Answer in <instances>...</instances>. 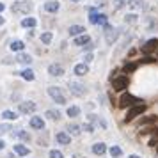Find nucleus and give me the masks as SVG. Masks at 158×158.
Wrapping results in <instances>:
<instances>
[{"label": "nucleus", "instance_id": "1", "mask_svg": "<svg viewBox=\"0 0 158 158\" xmlns=\"http://www.w3.org/2000/svg\"><path fill=\"white\" fill-rule=\"evenodd\" d=\"M48 96H50L55 103H59V105H64V103H66L64 93H62V89H60V87H57V85L48 87Z\"/></svg>", "mask_w": 158, "mask_h": 158}, {"label": "nucleus", "instance_id": "20", "mask_svg": "<svg viewBox=\"0 0 158 158\" xmlns=\"http://www.w3.org/2000/svg\"><path fill=\"white\" fill-rule=\"evenodd\" d=\"M16 60L20 62V64H30L32 62V57H30L29 53H18V57H16Z\"/></svg>", "mask_w": 158, "mask_h": 158}, {"label": "nucleus", "instance_id": "45", "mask_svg": "<svg viewBox=\"0 0 158 158\" xmlns=\"http://www.w3.org/2000/svg\"><path fill=\"white\" fill-rule=\"evenodd\" d=\"M71 2H80V0H71Z\"/></svg>", "mask_w": 158, "mask_h": 158}, {"label": "nucleus", "instance_id": "25", "mask_svg": "<svg viewBox=\"0 0 158 158\" xmlns=\"http://www.w3.org/2000/svg\"><path fill=\"white\" fill-rule=\"evenodd\" d=\"M23 46H25V44H23V41H13V43H11V50L22 52V50H23Z\"/></svg>", "mask_w": 158, "mask_h": 158}, {"label": "nucleus", "instance_id": "2", "mask_svg": "<svg viewBox=\"0 0 158 158\" xmlns=\"http://www.w3.org/2000/svg\"><path fill=\"white\" fill-rule=\"evenodd\" d=\"M13 11L15 13H22V15H29L32 11V2L30 0H16L13 4Z\"/></svg>", "mask_w": 158, "mask_h": 158}, {"label": "nucleus", "instance_id": "17", "mask_svg": "<svg viewBox=\"0 0 158 158\" xmlns=\"http://www.w3.org/2000/svg\"><path fill=\"white\" fill-rule=\"evenodd\" d=\"M128 6H130V9H144L146 7V2L144 0H128Z\"/></svg>", "mask_w": 158, "mask_h": 158}, {"label": "nucleus", "instance_id": "21", "mask_svg": "<svg viewBox=\"0 0 158 158\" xmlns=\"http://www.w3.org/2000/svg\"><path fill=\"white\" fill-rule=\"evenodd\" d=\"M84 27H82V25H71V27H69V34H71V36H82V34H84Z\"/></svg>", "mask_w": 158, "mask_h": 158}, {"label": "nucleus", "instance_id": "9", "mask_svg": "<svg viewBox=\"0 0 158 158\" xmlns=\"http://www.w3.org/2000/svg\"><path fill=\"white\" fill-rule=\"evenodd\" d=\"M87 71H89V66H87L85 62L75 64V68H73V73H75L77 77H84V75H87Z\"/></svg>", "mask_w": 158, "mask_h": 158}, {"label": "nucleus", "instance_id": "26", "mask_svg": "<svg viewBox=\"0 0 158 158\" xmlns=\"http://www.w3.org/2000/svg\"><path fill=\"white\" fill-rule=\"evenodd\" d=\"M158 117L156 115H148V117H142L140 119V124H149V123H156Z\"/></svg>", "mask_w": 158, "mask_h": 158}, {"label": "nucleus", "instance_id": "10", "mask_svg": "<svg viewBox=\"0 0 158 158\" xmlns=\"http://www.w3.org/2000/svg\"><path fill=\"white\" fill-rule=\"evenodd\" d=\"M55 139H57V142L62 144V146H68V144L71 142V137H69V133H68V131H59Z\"/></svg>", "mask_w": 158, "mask_h": 158}, {"label": "nucleus", "instance_id": "42", "mask_svg": "<svg viewBox=\"0 0 158 158\" xmlns=\"http://www.w3.org/2000/svg\"><path fill=\"white\" fill-rule=\"evenodd\" d=\"M0 25H4V16H0Z\"/></svg>", "mask_w": 158, "mask_h": 158}, {"label": "nucleus", "instance_id": "27", "mask_svg": "<svg viewBox=\"0 0 158 158\" xmlns=\"http://www.w3.org/2000/svg\"><path fill=\"white\" fill-rule=\"evenodd\" d=\"M22 77L25 80H34V71H32V69H25V71H22Z\"/></svg>", "mask_w": 158, "mask_h": 158}, {"label": "nucleus", "instance_id": "23", "mask_svg": "<svg viewBox=\"0 0 158 158\" xmlns=\"http://www.w3.org/2000/svg\"><path fill=\"white\" fill-rule=\"evenodd\" d=\"M22 27H25V29H34L36 27V20L34 18H25L22 22Z\"/></svg>", "mask_w": 158, "mask_h": 158}, {"label": "nucleus", "instance_id": "19", "mask_svg": "<svg viewBox=\"0 0 158 158\" xmlns=\"http://www.w3.org/2000/svg\"><path fill=\"white\" fill-rule=\"evenodd\" d=\"M44 9H46L48 13H55V11L59 9V2L57 0H48V2L44 4Z\"/></svg>", "mask_w": 158, "mask_h": 158}, {"label": "nucleus", "instance_id": "39", "mask_svg": "<svg viewBox=\"0 0 158 158\" xmlns=\"http://www.w3.org/2000/svg\"><path fill=\"white\" fill-rule=\"evenodd\" d=\"M91 60H93V53H87L85 55V64H89Z\"/></svg>", "mask_w": 158, "mask_h": 158}, {"label": "nucleus", "instance_id": "11", "mask_svg": "<svg viewBox=\"0 0 158 158\" xmlns=\"http://www.w3.org/2000/svg\"><path fill=\"white\" fill-rule=\"evenodd\" d=\"M48 73H50L52 77H60L64 73V68L60 64H50L48 66Z\"/></svg>", "mask_w": 158, "mask_h": 158}, {"label": "nucleus", "instance_id": "30", "mask_svg": "<svg viewBox=\"0 0 158 158\" xmlns=\"http://www.w3.org/2000/svg\"><path fill=\"white\" fill-rule=\"evenodd\" d=\"M135 69H137L135 62H130V64H126L124 68H123V71H124V73H131V71H135Z\"/></svg>", "mask_w": 158, "mask_h": 158}, {"label": "nucleus", "instance_id": "40", "mask_svg": "<svg viewBox=\"0 0 158 158\" xmlns=\"http://www.w3.org/2000/svg\"><path fill=\"white\" fill-rule=\"evenodd\" d=\"M142 62H155V59H153V57H149V55H148V57H146V59H142Z\"/></svg>", "mask_w": 158, "mask_h": 158}, {"label": "nucleus", "instance_id": "44", "mask_svg": "<svg viewBox=\"0 0 158 158\" xmlns=\"http://www.w3.org/2000/svg\"><path fill=\"white\" fill-rule=\"evenodd\" d=\"M2 9H4V4H0V11H2Z\"/></svg>", "mask_w": 158, "mask_h": 158}, {"label": "nucleus", "instance_id": "13", "mask_svg": "<svg viewBox=\"0 0 158 158\" xmlns=\"http://www.w3.org/2000/svg\"><path fill=\"white\" fill-rule=\"evenodd\" d=\"M66 130H68V133H69V135H80L82 126H80L78 123H69V124L66 126Z\"/></svg>", "mask_w": 158, "mask_h": 158}, {"label": "nucleus", "instance_id": "29", "mask_svg": "<svg viewBox=\"0 0 158 158\" xmlns=\"http://www.w3.org/2000/svg\"><path fill=\"white\" fill-rule=\"evenodd\" d=\"M110 155H112V156H114V158L121 156V155H123V149H121V148H119V146H114V148L110 149Z\"/></svg>", "mask_w": 158, "mask_h": 158}, {"label": "nucleus", "instance_id": "4", "mask_svg": "<svg viewBox=\"0 0 158 158\" xmlns=\"http://www.w3.org/2000/svg\"><path fill=\"white\" fill-rule=\"evenodd\" d=\"M144 110H146V105H144V103H139V105H133V107L130 108V112L126 114V119H124V121H126V123L133 121V119H135L137 115L144 114Z\"/></svg>", "mask_w": 158, "mask_h": 158}, {"label": "nucleus", "instance_id": "32", "mask_svg": "<svg viewBox=\"0 0 158 158\" xmlns=\"http://www.w3.org/2000/svg\"><path fill=\"white\" fill-rule=\"evenodd\" d=\"M52 37H53V36H52L50 32H44L43 36H41V41H43L44 44H50L52 43Z\"/></svg>", "mask_w": 158, "mask_h": 158}, {"label": "nucleus", "instance_id": "24", "mask_svg": "<svg viewBox=\"0 0 158 158\" xmlns=\"http://www.w3.org/2000/svg\"><path fill=\"white\" fill-rule=\"evenodd\" d=\"M2 117H4V119H7V121H15L18 115H16L15 112H11V110H4V112H2Z\"/></svg>", "mask_w": 158, "mask_h": 158}, {"label": "nucleus", "instance_id": "36", "mask_svg": "<svg viewBox=\"0 0 158 158\" xmlns=\"http://www.w3.org/2000/svg\"><path fill=\"white\" fill-rule=\"evenodd\" d=\"M9 130H11V126H9V124H0V135H4V133H7Z\"/></svg>", "mask_w": 158, "mask_h": 158}, {"label": "nucleus", "instance_id": "8", "mask_svg": "<svg viewBox=\"0 0 158 158\" xmlns=\"http://www.w3.org/2000/svg\"><path fill=\"white\" fill-rule=\"evenodd\" d=\"M18 108H20V112H22V114H32V112L37 108V105L34 103V101H22Z\"/></svg>", "mask_w": 158, "mask_h": 158}, {"label": "nucleus", "instance_id": "12", "mask_svg": "<svg viewBox=\"0 0 158 158\" xmlns=\"http://www.w3.org/2000/svg\"><path fill=\"white\" fill-rule=\"evenodd\" d=\"M156 48H158V39H149V41L142 46V52L144 53H151V52L156 50Z\"/></svg>", "mask_w": 158, "mask_h": 158}, {"label": "nucleus", "instance_id": "14", "mask_svg": "<svg viewBox=\"0 0 158 158\" xmlns=\"http://www.w3.org/2000/svg\"><path fill=\"white\" fill-rule=\"evenodd\" d=\"M30 126H32L34 130H43V128H44V121L41 119V117L34 115V117L30 119Z\"/></svg>", "mask_w": 158, "mask_h": 158}, {"label": "nucleus", "instance_id": "34", "mask_svg": "<svg viewBox=\"0 0 158 158\" xmlns=\"http://www.w3.org/2000/svg\"><path fill=\"white\" fill-rule=\"evenodd\" d=\"M82 130H85V131H89V133H93L94 131V124L93 123H85V124H82Z\"/></svg>", "mask_w": 158, "mask_h": 158}, {"label": "nucleus", "instance_id": "16", "mask_svg": "<svg viewBox=\"0 0 158 158\" xmlns=\"http://www.w3.org/2000/svg\"><path fill=\"white\" fill-rule=\"evenodd\" d=\"M15 153L16 155H20V156H27V155L30 153V149L29 148H25L23 144H16L15 146Z\"/></svg>", "mask_w": 158, "mask_h": 158}, {"label": "nucleus", "instance_id": "33", "mask_svg": "<svg viewBox=\"0 0 158 158\" xmlns=\"http://www.w3.org/2000/svg\"><path fill=\"white\" fill-rule=\"evenodd\" d=\"M148 144H149V146H156V144H158V128H156V131L153 133V137L149 139V142H148Z\"/></svg>", "mask_w": 158, "mask_h": 158}, {"label": "nucleus", "instance_id": "31", "mask_svg": "<svg viewBox=\"0 0 158 158\" xmlns=\"http://www.w3.org/2000/svg\"><path fill=\"white\" fill-rule=\"evenodd\" d=\"M15 137L22 139V140H30V135H29V133H25V131H22V130H20V131H16Z\"/></svg>", "mask_w": 158, "mask_h": 158}, {"label": "nucleus", "instance_id": "18", "mask_svg": "<svg viewBox=\"0 0 158 158\" xmlns=\"http://www.w3.org/2000/svg\"><path fill=\"white\" fill-rule=\"evenodd\" d=\"M105 151H107V146L103 142H96L93 146V153L94 155H105Z\"/></svg>", "mask_w": 158, "mask_h": 158}, {"label": "nucleus", "instance_id": "15", "mask_svg": "<svg viewBox=\"0 0 158 158\" xmlns=\"http://www.w3.org/2000/svg\"><path fill=\"white\" fill-rule=\"evenodd\" d=\"M89 43H91V36H87V34H82V36L75 37V44L77 46H84V44H89Z\"/></svg>", "mask_w": 158, "mask_h": 158}, {"label": "nucleus", "instance_id": "3", "mask_svg": "<svg viewBox=\"0 0 158 158\" xmlns=\"http://www.w3.org/2000/svg\"><path fill=\"white\" fill-rule=\"evenodd\" d=\"M103 30H105V41H107L108 44H114L115 43V39L119 37V30H115L112 25H105L103 27Z\"/></svg>", "mask_w": 158, "mask_h": 158}, {"label": "nucleus", "instance_id": "41", "mask_svg": "<svg viewBox=\"0 0 158 158\" xmlns=\"http://www.w3.org/2000/svg\"><path fill=\"white\" fill-rule=\"evenodd\" d=\"M4 146H6V144H4L2 140H0V149H4Z\"/></svg>", "mask_w": 158, "mask_h": 158}, {"label": "nucleus", "instance_id": "22", "mask_svg": "<svg viewBox=\"0 0 158 158\" xmlns=\"http://www.w3.org/2000/svg\"><path fill=\"white\" fill-rule=\"evenodd\" d=\"M44 115H48V117H50V119H53V121H59V119H60V114H59L55 108H48Z\"/></svg>", "mask_w": 158, "mask_h": 158}, {"label": "nucleus", "instance_id": "28", "mask_svg": "<svg viewBox=\"0 0 158 158\" xmlns=\"http://www.w3.org/2000/svg\"><path fill=\"white\" fill-rule=\"evenodd\" d=\"M68 115H69V117H77V115H80V108L78 107H69L68 108Z\"/></svg>", "mask_w": 158, "mask_h": 158}, {"label": "nucleus", "instance_id": "37", "mask_svg": "<svg viewBox=\"0 0 158 158\" xmlns=\"http://www.w3.org/2000/svg\"><path fill=\"white\" fill-rule=\"evenodd\" d=\"M137 22V15H126V23H135Z\"/></svg>", "mask_w": 158, "mask_h": 158}, {"label": "nucleus", "instance_id": "43", "mask_svg": "<svg viewBox=\"0 0 158 158\" xmlns=\"http://www.w3.org/2000/svg\"><path fill=\"white\" fill-rule=\"evenodd\" d=\"M128 158H140V156H137V155H131V156H128Z\"/></svg>", "mask_w": 158, "mask_h": 158}, {"label": "nucleus", "instance_id": "6", "mask_svg": "<svg viewBox=\"0 0 158 158\" xmlns=\"http://www.w3.org/2000/svg\"><path fill=\"white\" fill-rule=\"evenodd\" d=\"M112 87H114L115 91H124V89L128 87V77H124V75L115 77V78L112 80Z\"/></svg>", "mask_w": 158, "mask_h": 158}, {"label": "nucleus", "instance_id": "7", "mask_svg": "<svg viewBox=\"0 0 158 158\" xmlns=\"http://www.w3.org/2000/svg\"><path fill=\"white\" fill-rule=\"evenodd\" d=\"M69 91L73 96H84L85 94V87L80 82H69Z\"/></svg>", "mask_w": 158, "mask_h": 158}, {"label": "nucleus", "instance_id": "38", "mask_svg": "<svg viewBox=\"0 0 158 158\" xmlns=\"http://www.w3.org/2000/svg\"><path fill=\"white\" fill-rule=\"evenodd\" d=\"M114 6H115V9H121L124 6V0H114Z\"/></svg>", "mask_w": 158, "mask_h": 158}, {"label": "nucleus", "instance_id": "5", "mask_svg": "<svg viewBox=\"0 0 158 158\" xmlns=\"http://www.w3.org/2000/svg\"><path fill=\"white\" fill-rule=\"evenodd\" d=\"M139 101L140 100H137L135 96H131V94L128 93H124L121 96V100H119V107L124 108V107H133V105H139Z\"/></svg>", "mask_w": 158, "mask_h": 158}, {"label": "nucleus", "instance_id": "35", "mask_svg": "<svg viewBox=\"0 0 158 158\" xmlns=\"http://www.w3.org/2000/svg\"><path fill=\"white\" fill-rule=\"evenodd\" d=\"M50 158H64V156H62V153H60V151L52 149V151H50Z\"/></svg>", "mask_w": 158, "mask_h": 158}]
</instances>
